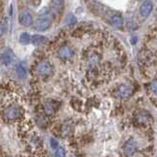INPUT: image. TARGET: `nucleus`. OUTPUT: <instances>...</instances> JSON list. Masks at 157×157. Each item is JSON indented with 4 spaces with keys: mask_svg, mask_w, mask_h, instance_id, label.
Wrapping results in <instances>:
<instances>
[{
    "mask_svg": "<svg viewBox=\"0 0 157 157\" xmlns=\"http://www.w3.org/2000/svg\"><path fill=\"white\" fill-rule=\"evenodd\" d=\"M51 26V21L49 19H47L46 17L44 18H38L36 20V22L34 23L33 28L36 31H40V32H44L48 29Z\"/></svg>",
    "mask_w": 157,
    "mask_h": 157,
    "instance_id": "f03ea898",
    "label": "nucleus"
},
{
    "mask_svg": "<svg viewBox=\"0 0 157 157\" xmlns=\"http://www.w3.org/2000/svg\"><path fill=\"white\" fill-rule=\"evenodd\" d=\"M73 53L74 51L72 47L68 45H64L60 47V49L58 50V55L60 56V58L63 59V60H69V59H71L73 56Z\"/></svg>",
    "mask_w": 157,
    "mask_h": 157,
    "instance_id": "39448f33",
    "label": "nucleus"
},
{
    "mask_svg": "<svg viewBox=\"0 0 157 157\" xmlns=\"http://www.w3.org/2000/svg\"><path fill=\"white\" fill-rule=\"evenodd\" d=\"M46 41H47V39L45 38V36H39V34H34V36H31V42L36 46L42 45V44H44Z\"/></svg>",
    "mask_w": 157,
    "mask_h": 157,
    "instance_id": "1a4fd4ad",
    "label": "nucleus"
},
{
    "mask_svg": "<svg viewBox=\"0 0 157 157\" xmlns=\"http://www.w3.org/2000/svg\"><path fill=\"white\" fill-rule=\"evenodd\" d=\"M48 13H49L48 8H43L38 12V18H44Z\"/></svg>",
    "mask_w": 157,
    "mask_h": 157,
    "instance_id": "4468645a",
    "label": "nucleus"
},
{
    "mask_svg": "<svg viewBox=\"0 0 157 157\" xmlns=\"http://www.w3.org/2000/svg\"><path fill=\"white\" fill-rule=\"evenodd\" d=\"M136 147H137V144H136V140L132 139V140H129L126 142V144L124 146V149L123 150H124V153L126 156H132L136 152Z\"/></svg>",
    "mask_w": 157,
    "mask_h": 157,
    "instance_id": "20e7f679",
    "label": "nucleus"
},
{
    "mask_svg": "<svg viewBox=\"0 0 157 157\" xmlns=\"http://www.w3.org/2000/svg\"><path fill=\"white\" fill-rule=\"evenodd\" d=\"M17 74L19 75V77H21V78H24L25 76H26V70H25V68L23 67L22 64L21 65H19L17 68Z\"/></svg>",
    "mask_w": 157,
    "mask_h": 157,
    "instance_id": "ddd939ff",
    "label": "nucleus"
},
{
    "mask_svg": "<svg viewBox=\"0 0 157 157\" xmlns=\"http://www.w3.org/2000/svg\"><path fill=\"white\" fill-rule=\"evenodd\" d=\"M51 6L57 11H61L64 8V0H51Z\"/></svg>",
    "mask_w": 157,
    "mask_h": 157,
    "instance_id": "9b49d317",
    "label": "nucleus"
},
{
    "mask_svg": "<svg viewBox=\"0 0 157 157\" xmlns=\"http://www.w3.org/2000/svg\"><path fill=\"white\" fill-rule=\"evenodd\" d=\"M152 9H153V4H152L150 0H146V1H144L141 4V6L140 8V12L141 14V16L147 17L151 13Z\"/></svg>",
    "mask_w": 157,
    "mask_h": 157,
    "instance_id": "0eeeda50",
    "label": "nucleus"
},
{
    "mask_svg": "<svg viewBox=\"0 0 157 157\" xmlns=\"http://www.w3.org/2000/svg\"><path fill=\"white\" fill-rule=\"evenodd\" d=\"M1 116L7 122L17 121L24 117V108L17 100H10L3 106Z\"/></svg>",
    "mask_w": 157,
    "mask_h": 157,
    "instance_id": "f257e3e1",
    "label": "nucleus"
},
{
    "mask_svg": "<svg viewBox=\"0 0 157 157\" xmlns=\"http://www.w3.org/2000/svg\"><path fill=\"white\" fill-rule=\"evenodd\" d=\"M56 157H65V150H64L62 147H57V151H56Z\"/></svg>",
    "mask_w": 157,
    "mask_h": 157,
    "instance_id": "2eb2a0df",
    "label": "nucleus"
},
{
    "mask_svg": "<svg viewBox=\"0 0 157 157\" xmlns=\"http://www.w3.org/2000/svg\"><path fill=\"white\" fill-rule=\"evenodd\" d=\"M51 70H52L51 65L46 61L40 62L36 67V72H37L38 75H40V76L48 75V74L51 72Z\"/></svg>",
    "mask_w": 157,
    "mask_h": 157,
    "instance_id": "423d86ee",
    "label": "nucleus"
},
{
    "mask_svg": "<svg viewBox=\"0 0 157 157\" xmlns=\"http://www.w3.org/2000/svg\"><path fill=\"white\" fill-rule=\"evenodd\" d=\"M20 42L22 44H29L31 42V36L28 33H23L20 36Z\"/></svg>",
    "mask_w": 157,
    "mask_h": 157,
    "instance_id": "f8f14e48",
    "label": "nucleus"
},
{
    "mask_svg": "<svg viewBox=\"0 0 157 157\" xmlns=\"http://www.w3.org/2000/svg\"><path fill=\"white\" fill-rule=\"evenodd\" d=\"M50 144H51V147H52V148H54V149H56L57 147L59 146L57 140H54V139H51V140H50Z\"/></svg>",
    "mask_w": 157,
    "mask_h": 157,
    "instance_id": "dca6fc26",
    "label": "nucleus"
},
{
    "mask_svg": "<svg viewBox=\"0 0 157 157\" xmlns=\"http://www.w3.org/2000/svg\"><path fill=\"white\" fill-rule=\"evenodd\" d=\"M151 87H152V90H153V93H154V94H156V80H155V78L151 83Z\"/></svg>",
    "mask_w": 157,
    "mask_h": 157,
    "instance_id": "a211bd4d",
    "label": "nucleus"
},
{
    "mask_svg": "<svg viewBox=\"0 0 157 157\" xmlns=\"http://www.w3.org/2000/svg\"><path fill=\"white\" fill-rule=\"evenodd\" d=\"M33 20L32 15L28 11H23L19 15V23L24 27H29L33 24Z\"/></svg>",
    "mask_w": 157,
    "mask_h": 157,
    "instance_id": "7ed1b4c3",
    "label": "nucleus"
},
{
    "mask_svg": "<svg viewBox=\"0 0 157 157\" xmlns=\"http://www.w3.org/2000/svg\"><path fill=\"white\" fill-rule=\"evenodd\" d=\"M111 22L112 24L114 25L115 27L117 28H122L123 27V24H124V20H123V17L119 14H115L113 15L112 18H111Z\"/></svg>",
    "mask_w": 157,
    "mask_h": 157,
    "instance_id": "9d476101",
    "label": "nucleus"
},
{
    "mask_svg": "<svg viewBox=\"0 0 157 157\" xmlns=\"http://www.w3.org/2000/svg\"><path fill=\"white\" fill-rule=\"evenodd\" d=\"M4 32H5V27H4V24H3V22L0 21V36H3Z\"/></svg>",
    "mask_w": 157,
    "mask_h": 157,
    "instance_id": "f3484780",
    "label": "nucleus"
},
{
    "mask_svg": "<svg viewBox=\"0 0 157 157\" xmlns=\"http://www.w3.org/2000/svg\"><path fill=\"white\" fill-rule=\"evenodd\" d=\"M132 92V87L129 86H126V85H123L121 86H119V90H118V95L120 97L123 98H126V97H129Z\"/></svg>",
    "mask_w": 157,
    "mask_h": 157,
    "instance_id": "6e6552de",
    "label": "nucleus"
}]
</instances>
